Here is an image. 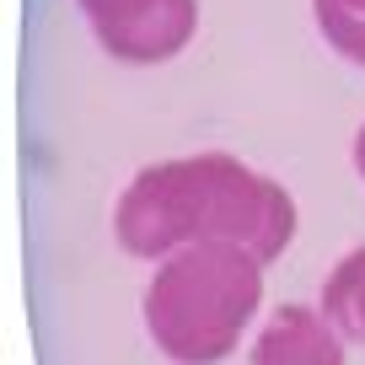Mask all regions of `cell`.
<instances>
[{
    "label": "cell",
    "instance_id": "cell-3",
    "mask_svg": "<svg viewBox=\"0 0 365 365\" xmlns=\"http://www.w3.org/2000/svg\"><path fill=\"white\" fill-rule=\"evenodd\" d=\"M91 38L118 65H167L199 33V0H76Z\"/></svg>",
    "mask_w": 365,
    "mask_h": 365
},
{
    "label": "cell",
    "instance_id": "cell-2",
    "mask_svg": "<svg viewBox=\"0 0 365 365\" xmlns=\"http://www.w3.org/2000/svg\"><path fill=\"white\" fill-rule=\"evenodd\" d=\"M263 258L226 242L161 258L140 296L150 344L172 365H220L263 312Z\"/></svg>",
    "mask_w": 365,
    "mask_h": 365
},
{
    "label": "cell",
    "instance_id": "cell-7",
    "mask_svg": "<svg viewBox=\"0 0 365 365\" xmlns=\"http://www.w3.org/2000/svg\"><path fill=\"white\" fill-rule=\"evenodd\" d=\"M344 6H349V11H360V16H365V0H344Z\"/></svg>",
    "mask_w": 365,
    "mask_h": 365
},
{
    "label": "cell",
    "instance_id": "cell-6",
    "mask_svg": "<svg viewBox=\"0 0 365 365\" xmlns=\"http://www.w3.org/2000/svg\"><path fill=\"white\" fill-rule=\"evenodd\" d=\"M349 156H354V172H360V182H365V124L354 129V150Z\"/></svg>",
    "mask_w": 365,
    "mask_h": 365
},
{
    "label": "cell",
    "instance_id": "cell-1",
    "mask_svg": "<svg viewBox=\"0 0 365 365\" xmlns=\"http://www.w3.org/2000/svg\"><path fill=\"white\" fill-rule=\"evenodd\" d=\"M113 237L129 258H172L182 247H247L274 263L296 242V199L285 182L226 150H199L178 161H150L129 178L113 210Z\"/></svg>",
    "mask_w": 365,
    "mask_h": 365
},
{
    "label": "cell",
    "instance_id": "cell-4",
    "mask_svg": "<svg viewBox=\"0 0 365 365\" xmlns=\"http://www.w3.org/2000/svg\"><path fill=\"white\" fill-rule=\"evenodd\" d=\"M344 344L349 339L322 317V307L290 301V307H279L269 322H263V333L252 339L247 365H344L349 360Z\"/></svg>",
    "mask_w": 365,
    "mask_h": 365
},
{
    "label": "cell",
    "instance_id": "cell-5",
    "mask_svg": "<svg viewBox=\"0 0 365 365\" xmlns=\"http://www.w3.org/2000/svg\"><path fill=\"white\" fill-rule=\"evenodd\" d=\"M322 317L349 344H365V247L344 252L339 269L322 279Z\"/></svg>",
    "mask_w": 365,
    "mask_h": 365
}]
</instances>
